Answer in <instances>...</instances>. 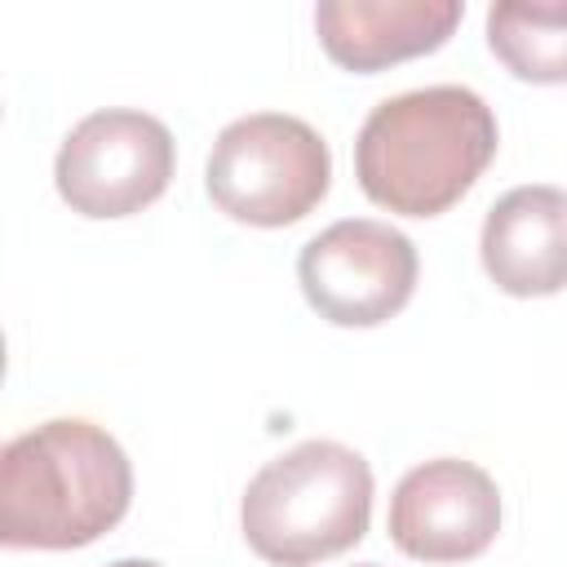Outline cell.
<instances>
[{
  "label": "cell",
  "mask_w": 567,
  "mask_h": 567,
  "mask_svg": "<svg viewBox=\"0 0 567 567\" xmlns=\"http://www.w3.org/2000/svg\"><path fill=\"white\" fill-rule=\"evenodd\" d=\"M133 501L124 447L93 421L58 416L0 443V545L80 549L106 536Z\"/></svg>",
  "instance_id": "obj_1"
},
{
  "label": "cell",
  "mask_w": 567,
  "mask_h": 567,
  "mask_svg": "<svg viewBox=\"0 0 567 567\" xmlns=\"http://www.w3.org/2000/svg\"><path fill=\"white\" fill-rule=\"evenodd\" d=\"M496 115L465 84L408 89L372 106L354 137L363 195L403 217L447 213L496 155Z\"/></svg>",
  "instance_id": "obj_2"
},
{
  "label": "cell",
  "mask_w": 567,
  "mask_h": 567,
  "mask_svg": "<svg viewBox=\"0 0 567 567\" xmlns=\"http://www.w3.org/2000/svg\"><path fill=\"white\" fill-rule=\"evenodd\" d=\"M372 518L368 461L332 439H306L266 461L244 487L239 523L257 558L275 567H310L363 540Z\"/></svg>",
  "instance_id": "obj_3"
},
{
  "label": "cell",
  "mask_w": 567,
  "mask_h": 567,
  "mask_svg": "<svg viewBox=\"0 0 567 567\" xmlns=\"http://www.w3.org/2000/svg\"><path fill=\"white\" fill-rule=\"evenodd\" d=\"M204 182L226 217L248 226H292L328 195L332 151L306 120L257 111L217 133Z\"/></svg>",
  "instance_id": "obj_4"
},
{
  "label": "cell",
  "mask_w": 567,
  "mask_h": 567,
  "mask_svg": "<svg viewBox=\"0 0 567 567\" xmlns=\"http://www.w3.org/2000/svg\"><path fill=\"white\" fill-rule=\"evenodd\" d=\"M177 146L164 120L128 106L84 115L53 159L58 195L80 217H128L173 182Z\"/></svg>",
  "instance_id": "obj_5"
},
{
  "label": "cell",
  "mask_w": 567,
  "mask_h": 567,
  "mask_svg": "<svg viewBox=\"0 0 567 567\" xmlns=\"http://www.w3.org/2000/svg\"><path fill=\"white\" fill-rule=\"evenodd\" d=\"M416 270L412 239L372 217L332 221L297 257L306 301L337 328H377L399 315L412 301Z\"/></svg>",
  "instance_id": "obj_6"
},
{
  "label": "cell",
  "mask_w": 567,
  "mask_h": 567,
  "mask_svg": "<svg viewBox=\"0 0 567 567\" xmlns=\"http://www.w3.org/2000/svg\"><path fill=\"white\" fill-rule=\"evenodd\" d=\"M390 540L416 563L478 558L501 532L496 478L461 456L412 465L390 496Z\"/></svg>",
  "instance_id": "obj_7"
},
{
  "label": "cell",
  "mask_w": 567,
  "mask_h": 567,
  "mask_svg": "<svg viewBox=\"0 0 567 567\" xmlns=\"http://www.w3.org/2000/svg\"><path fill=\"white\" fill-rule=\"evenodd\" d=\"M461 13V0H323L315 9V31L337 66L368 75L434 53L447 44Z\"/></svg>",
  "instance_id": "obj_8"
},
{
  "label": "cell",
  "mask_w": 567,
  "mask_h": 567,
  "mask_svg": "<svg viewBox=\"0 0 567 567\" xmlns=\"http://www.w3.org/2000/svg\"><path fill=\"white\" fill-rule=\"evenodd\" d=\"M483 270L509 297H554L567 275V195L558 186H514L483 221Z\"/></svg>",
  "instance_id": "obj_9"
},
{
  "label": "cell",
  "mask_w": 567,
  "mask_h": 567,
  "mask_svg": "<svg viewBox=\"0 0 567 567\" xmlns=\"http://www.w3.org/2000/svg\"><path fill=\"white\" fill-rule=\"evenodd\" d=\"M492 53L532 84H563L567 75V4H492Z\"/></svg>",
  "instance_id": "obj_10"
},
{
  "label": "cell",
  "mask_w": 567,
  "mask_h": 567,
  "mask_svg": "<svg viewBox=\"0 0 567 567\" xmlns=\"http://www.w3.org/2000/svg\"><path fill=\"white\" fill-rule=\"evenodd\" d=\"M106 567H159V563H151V558H120V563H106Z\"/></svg>",
  "instance_id": "obj_11"
},
{
  "label": "cell",
  "mask_w": 567,
  "mask_h": 567,
  "mask_svg": "<svg viewBox=\"0 0 567 567\" xmlns=\"http://www.w3.org/2000/svg\"><path fill=\"white\" fill-rule=\"evenodd\" d=\"M0 381H4V332H0Z\"/></svg>",
  "instance_id": "obj_12"
}]
</instances>
